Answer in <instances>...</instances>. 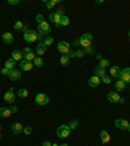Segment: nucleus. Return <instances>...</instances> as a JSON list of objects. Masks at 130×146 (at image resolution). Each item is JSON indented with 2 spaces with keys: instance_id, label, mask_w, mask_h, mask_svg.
I'll list each match as a JSON object with an SVG mask.
<instances>
[{
  "instance_id": "nucleus-1",
  "label": "nucleus",
  "mask_w": 130,
  "mask_h": 146,
  "mask_svg": "<svg viewBox=\"0 0 130 146\" xmlns=\"http://www.w3.org/2000/svg\"><path fill=\"white\" fill-rule=\"evenodd\" d=\"M56 134H57V137H60V138H67L70 134V128L68 127V125H60V127L57 128V131H56Z\"/></svg>"
},
{
  "instance_id": "nucleus-2",
  "label": "nucleus",
  "mask_w": 130,
  "mask_h": 146,
  "mask_svg": "<svg viewBox=\"0 0 130 146\" xmlns=\"http://www.w3.org/2000/svg\"><path fill=\"white\" fill-rule=\"evenodd\" d=\"M48 102H49V98L47 97V94H44V93L36 94V97H35L36 104H39V106H46V104H48Z\"/></svg>"
},
{
  "instance_id": "nucleus-3",
  "label": "nucleus",
  "mask_w": 130,
  "mask_h": 146,
  "mask_svg": "<svg viewBox=\"0 0 130 146\" xmlns=\"http://www.w3.org/2000/svg\"><path fill=\"white\" fill-rule=\"evenodd\" d=\"M91 42H92V35L88 34V33L82 34L81 38H79V43H81V46H83V47H88V46H91Z\"/></svg>"
},
{
  "instance_id": "nucleus-4",
  "label": "nucleus",
  "mask_w": 130,
  "mask_h": 146,
  "mask_svg": "<svg viewBox=\"0 0 130 146\" xmlns=\"http://www.w3.org/2000/svg\"><path fill=\"white\" fill-rule=\"evenodd\" d=\"M57 51L60 52L61 55H68L69 54V51H70V44L68 42H60L57 44Z\"/></svg>"
},
{
  "instance_id": "nucleus-5",
  "label": "nucleus",
  "mask_w": 130,
  "mask_h": 146,
  "mask_svg": "<svg viewBox=\"0 0 130 146\" xmlns=\"http://www.w3.org/2000/svg\"><path fill=\"white\" fill-rule=\"evenodd\" d=\"M22 55H24V60H27V61H34V59H35L34 51L31 48H29V47L24 48V51H22Z\"/></svg>"
},
{
  "instance_id": "nucleus-6",
  "label": "nucleus",
  "mask_w": 130,
  "mask_h": 146,
  "mask_svg": "<svg viewBox=\"0 0 130 146\" xmlns=\"http://www.w3.org/2000/svg\"><path fill=\"white\" fill-rule=\"evenodd\" d=\"M38 31L42 34H48L51 31V26H49V24L47 21H43L40 24H38Z\"/></svg>"
},
{
  "instance_id": "nucleus-7",
  "label": "nucleus",
  "mask_w": 130,
  "mask_h": 146,
  "mask_svg": "<svg viewBox=\"0 0 130 146\" xmlns=\"http://www.w3.org/2000/svg\"><path fill=\"white\" fill-rule=\"evenodd\" d=\"M24 38H25V40H26V42H35V40L38 39V35H36L35 31L29 30V31H25Z\"/></svg>"
},
{
  "instance_id": "nucleus-8",
  "label": "nucleus",
  "mask_w": 130,
  "mask_h": 146,
  "mask_svg": "<svg viewBox=\"0 0 130 146\" xmlns=\"http://www.w3.org/2000/svg\"><path fill=\"white\" fill-rule=\"evenodd\" d=\"M120 80L124 81L125 84H129L130 82V68H125V69L121 70V73H120Z\"/></svg>"
},
{
  "instance_id": "nucleus-9",
  "label": "nucleus",
  "mask_w": 130,
  "mask_h": 146,
  "mask_svg": "<svg viewBox=\"0 0 130 146\" xmlns=\"http://www.w3.org/2000/svg\"><path fill=\"white\" fill-rule=\"evenodd\" d=\"M107 98L111 103H120V99H121V97L117 94V91H109Z\"/></svg>"
},
{
  "instance_id": "nucleus-10",
  "label": "nucleus",
  "mask_w": 130,
  "mask_h": 146,
  "mask_svg": "<svg viewBox=\"0 0 130 146\" xmlns=\"http://www.w3.org/2000/svg\"><path fill=\"white\" fill-rule=\"evenodd\" d=\"M15 99H16V95H15V93H13V89H9L5 94H4V100H5L7 103L12 104L13 102H15Z\"/></svg>"
},
{
  "instance_id": "nucleus-11",
  "label": "nucleus",
  "mask_w": 130,
  "mask_h": 146,
  "mask_svg": "<svg viewBox=\"0 0 130 146\" xmlns=\"http://www.w3.org/2000/svg\"><path fill=\"white\" fill-rule=\"evenodd\" d=\"M33 65H34V63L27 61V60H24V59H22L21 63H20V68H21L22 70H26V72H29V70L33 69Z\"/></svg>"
},
{
  "instance_id": "nucleus-12",
  "label": "nucleus",
  "mask_w": 130,
  "mask_h": 146,
  "mask_svg": "<svg viewBox=\"0 0 130 146\" xmlns=\"http://www.w3.org/2000/svg\"><path fill=\"white\" fill-rule=\"evenodd\" d=\"M9 80L11 81H17V80L21 78V70L18 69H12L11 72H9Z\"/></svg>"
},
{
  "instance_id": "nucleus-13",
  "label": "nucleus",
  "mask_w": 130,
  "mask_h": 146,
  "mask_svg": "<svg viewBox=\"0 0 130 146\" xmlns=\"http://www.w3.org/2000/svg\"><path fill=\"white\" fill-rule=\"evenodd\" d=\"M115 124H116V127H117L118 129H122V131L127 129V127H129V123H127L126 120H124V119H116Z\"/></svg>"
},
{
  "instance_id": "nucleus-14",
  "label": "nucleus",
  "mask_w": 130,
  "mask_h": 146,
  "mask_svg": "<svg viewBox=\"0 0 130 146\" xmlns=\"http://www.w3.org/2000/svg\"><path fill=\"white\" fill-rule=\"evenodd\" d=\"M61 17H63V16L57 15V13H56V12H55V13H51V15H49V21H52L55 25H56V26H60Z\"/></svg>"
},
{
  "instance_id": "nucleus-15",
  "label": "nucleus",
  "mask_w": 130,
  "mask_h": 146,
  "mask_svg": "<svg viewBox=\"0 0 130 146\" xmlns=\"http://www.w3.org/2000/svg\"><path fill=\"white\" fill-rule=\"evenodd\" d=\"M100 82H102V78L98 76H92L90 77V80H88V85L91 86V88H96V86L100 85Z\"/></svg>"
},
{
  "instance_id": "nucleus-16",
  "label": "nucleus",
  "mask_w": 130,
  "mask_h": 146,
  "mask_svg": "<svg viewBox=\"0 0 130 146\" xmlns=\"http://www.w3.org/2000/svg\"><path fill=\"white\" fill-rule=\"evenodd\" d=\"M12 132L15 134H21L24 132V125L21 123H16V124L12 125Z\"/></svg>"
},
{
  "instance_id": "nucleus-17",
  "label": "nucleus",
  "mask_w": 130,
  "mask_h": 146,
  "mask_svg": "<svg viewBox=\"0 0 130 146\" xmlns=\"http://www.w3.org/2000/svg\"><path fill=\"white\" fill-rule=\"evenodd\" d=\"M109 73H111V77H120V73H121V69H120V67L118 65H115V67H111V69H109Z\"/></svg>"
},
{
  "instance_id": "nucleus-18",
  "label": "nucleus",
  "mask_w": 130,
  "mask_h": 146,
  "mask_svg": "<svg viewBox=\"0 0 130 146\" xmlns=\"http://www.w3.org/2000/svg\"><path fill=\"white\" fill-rule=\"evenodd\" d=\"M46 50H47V46H46L44 43H39V44L36 46V54L39 55L40 58L46 54Z\"/></svg>"
},
{
  "instance_id": "nucleus-19",
  "label": "nucleus",
  "mask_w": 130,
  "mask_h": 146,
  "mask_svg": "<svg viewBox=\"0 0 130 146\" xmlns=\"http://www.w3.org/2000/svg\"><path fill=\"white\" fill-rule=\"evenodd\" d=\"M12 59L15 61H21L22 59H24V55H22L21 51H18V50H15V51L12 52Z\"/></svg>"
},
{
  "instance_id": "nucleus-20",
  "label": "nucleus",
  "mask_w": 130,
  "mask_h": 146,
  "mask_svg": "<svg viewBox=\"0 0 130 146\" xmlns=\"http://www.w3.org/2000/svg\"><path fill=\"white\" fill-rule=\"evenodd\" d=\"M94 73H95V76H98V77H104L106 76V69L104 68H102V67H99V65H96L95 67V69H94Z\"/></svg>"
},
{
  "instance_id": "nucleus-21",
  "label": "nucleus",
  "mask_w": 130,
  "mask_h": 146,
  "mask_svg": "<svg viewBox=\"0 0 130 146\" xmlns=\"http://www.w3.org/2000/svg\"><path fill=\"white\" fill-rule=\"evenodd\" d=\"M100 138H102V142L103 143H108L109 141H111V136H109V133L106 131L100 132Z\"/></svg>"
},
{
  "instance_id": "nucleus-22",
  "label": "nucleus",
  "mask_w": 130,
  "mask_h": 146,
  "mask_svg": "<svg viewBox=\"0 0 130 146\" xmlns=\"http://www.w3.org/2000/svg\"><path fill=\"white\" fill-rule=\"evenodd\" d=\"M11 115H12V112L8 107H0V116L1 117H9Z\"/></svg>"
},
{
  "instance_id": "nucleus-23",
  "label": "nucleus",
  "mask_w": 130,
  "mask_h": 146,
  "mask_svg": "<svg viewBox=\"0 0 130 146\" xmlns=\"http://www.w3.org/2000/svg\"><path fill=\"white\" fill-rule=\"evenodd\" d=\"M3 42H5L7 44L13 42V35L11 33H4L3 34Z\"/></svg>"
},
{
  "instance_id": "nucleus-24",
  "label": "nucleus",
  "mask_w": 130,
  "mask_h": 146,
  "mask_svg": "<svg viewBox=\"0 0 130 146\" xmlns=\"http://www.w3.org/2000/svg\"><path fill=\"white\" fill-rule=\"evenodd\" d=\"M125 85H126V84H125L124 81L117 80V81H116V84H115V88H116V90H117V91H121V90H124V89H125Z\"/></svg>"
},
{
  "instance_id": "nucleus-25",
  "label": "nucleus",
  "mask_w": 130,
  "mask_h": 146,
  "mask_svg": "<svg viewBox=\"0 0 130 146\" xmlns=\"http://www.w3.org/2000/svg\"><path fill=\"white\" fill-rule=\"evenodd\" d=\"M5 68H8L9 70H12V69H15V67H16V61L13 60V59H8V60L5 61V65H4Z\"/></svg>"
},
{
  "instance_id": "nucleus-26",
  "label": "nucleus",
  "mask_w": 130,
  "mask_h": 146,
  "mask_svg": "<svg viewBox=\"0 0 130 146\" xmlns=\"http://www.w3.org/2000/svg\"><path fill=\"white\" fill-rule=\"evenodd\" d=\"M43 64H44V61H43V59L40 58V56H35V59H34V65L38 68H42Z\"/></svg>"
},
{
  "instance_id": "nucleus-27",
  "label": "nucleus",
  "mask_w": 130,
  "mask_h": 146,
  "mask_svg": "<svg viewBox=\"0 0 130 146\" xmlns=\"http://www.w3.org/2000/svg\"><path fill=\"white\" fill-rule=\"evenodd\" d=\"M17 95L20 98H27L29 97V91H27V89H20L17 93Z\"/></svg>"
},
{
  "instance_id": "nucleus-28",
  "label": "nucleus",
  "mask_w": 130,
  "mask_h": 146,
  "mask_svg": "<svg viewBox=\"0 0 130 146\" xmlns=\"http://www.w3.org/2000/svg\"><path fill=\"white\" fill-rule=\"evenodd\" d=\"M60 63H61V65L67 67L68 64H69V56H68V55H63L60 58Z\"/></svg>"
},
{
  "instance_id": "nucleus-29",
  "label": "nucleus",
  "mask_w": 130,
  "mask_h": 146,
  "mask_svg": "<svg viewBox=\"0 0 130 146\" xmlns=\"http://www.w3.org/2000/svg\"><path fill=\"white\" fill-rule=\"evenodd\" d=\"M69 17H68V16H65L64 15L63 17H61V22H60V26H68V25H69Z\"/></svg>"
},
{
  "instance_id": "nucleus-30",
  "label": "nucleus",
  "mask_w": 130,
  "mask_h": 146,
  "mask_svg": "<svg viewBox=\"0 0 130 146\" xmlns=\"http://www.w3.org/2000/svg\"><path fill=\"white\" fill-rule=\"evenodd\" d=\"M109 65H111V63H109V60H107V59H102L99 63V67L104 68V69H106L107 67H109Z\"/></svg>"
},
{
  "instance_id": "nucleus-31",
  "label": "nucleus",
  "mask_w": 130,
  "mask_h": 146,
  "mask_svg": "<svg viewBox=\"0 0 130 146\" xmlns=\"http://www.w3.org/2000/svg\"><path fill=\"white\" fill-rule=\"evenodd\" d=\"M56 3H57V0H51V1H47V0H44V4H46V7H47L48 9L53 8V7L56 5Z\"/></svg>"
},
{
  "instance_id": "nucleus-32",
  "label": "nucleus",
  "mask_w": 130,
  "mask_h": 146,
  "mask_svg": "<svg viewBox=\"0 0 130 146\" xmlns=\"http://www.w3.org/2000/svg\"><path fill=\"white\" fill-rule=\"evenodd\" d=\"M83 52H85V54H87V55H92V54H95V48L92 47V46H88V47H85Z\"/></svg>"
},
{
  "instance_id": "nucleus-33",
  "label": "nucleus",
  "mask_w": 130,
  "mask_h": 146,
  "mask_svg": "<svg viewBox=\"0 0 130 146\" xmlns=\"http://www.w3.org/2000/svg\"><path fill=\"white\" fill-rule=\"evenodd\" d=\"M68 127L70 128V131H73V129H76V128L78 127V121H77V120H72V121H70V124L68 125Z\"/></svg>"
},
{
  "instance_id": "nucleus-34",
  "label": "nucleus",
  "mask_w": 130,
  "mask_h": 146,
  "mask_svg": "<svg viewBox=\"0 0 130 146\" xmlns=\"http://www.w3.org/2000/svg\"><path fill=\"white\" fill-rule=\"evenodd\" d=\"M102 81H103L104 84H107V85H109V84L112 82V78H111V77H108V76L106 74L104 77H102Z\"/></svg>"
},
{
  "instance_id": "nucleus-35",
  "label": "nucleus",
  "mask_w": 130,
  "mask_h": 146,
  "mask_svg": "<svg viewBox=\"0 0 130 146\" xmlns=\"http://www.w3.org/2000/svg\"><path fill=\"white\" fill-rule=\"evenodd\" d=\"M43 43H44L46 46H51L52 43H53V38H51V36H48V38H46V39H44V42H43Z\"/></svg>"
},
{
  "instance_id": "nucleus-36",
  "label": "nucleus",
  "mask_w": 130,
  "mask_h": 146,
  "mask_svg": "<svg viewBox=\"0 0 130 146\" xmlns=\"http://www.w3.org/2000/svg\"><path fill=\"white\" fill-rule=\"evenodd\" d=\"M22 27H24V25H22L21 21H17L15 24V29H16V30H22Z\"/></svg>"
},
{
  "instance_id": "nucleus-37",
  "label": "nucleus",
  "mask_w": 130,
  "mask_h": 146,
  "mask_svg": "<svg viewBox=\"0 0 130 146\" xmlns=\"http://www.w3.org/2000/svg\"><path fill=\"white\" fill-rule=\"evenodd\" d=\"M83 55H85L83 50H77L76 51V58H83Z\"/></svg>"
},
{
  "instance_id": "nucleus-38",
  "label": "nucleus",
  "mask_w": 130,
  "mask_h": 146,
  "mask_svg": "<svg viewBox=\"0 0 130 146\" xmlns=\"http://www.w3.org/2000/svg\"><path fill=\"white\" fill-rule=\"evenodd\" d=\"M9 72H11V70H9L8 68H5V67H4L3 69H0V73H3L4 76H9Z\"/></svg>"
},
{
  "instance_id": "nucleus-39",
  "label": "nucleus",
  "mask_w": 130,
  "mask_h": 146,
  "mask_svg": "<svg viewBox=\"0 0 130 146\" xmlns=\"http://www.w3.org/2000/svg\"><path fill=\"white\" fill-rule=\"evenodd\" d=\"M31 132H33V128H31V127H25L24 128V133L25 134H30Z\"/></svg>"
},
{
  "instance_id": "nucleus-40",
  "label": "nucleus",
  "mask_w": 130,
  "mask_h": 146,
  "mask_svg": "<svg viewBox=\"0 0 130 146\" xmlns=\"http://www.w3.org/2000/svg\"><path fill=\"white\" fill-rule=\"evenodd\" d=\"M8 4H11V5H17V4H20V0H8Z\"/></svg>"
},
{
  "instance_id": "nucleus-41",
  "label": "nucleus",
  "mask_w": 130,
  "mask_h": 146,
  "mask_svg": "<svg viewBox=\"0 0 130 146\" xmlns=\"http://www.w3.org/2000/svg\"><path fill=\"white\" fill-rule=\"evenodd\" d=\"M36 21H38V24H40V22L44 21V18H43L42 15H36Z\"/></svg>"
},
{
  "instance_id": "nucleus-42",
  "label": "nucleus",
  "mask_w": 130,
  "mask_h": 146,
  "mask_svg": "<svg viewBox=\"0 0 130 146\" xmlns=\"http://www.w3.org/2000/svg\"><path fill=\"white\" fill-rule=\"evenodd\" d=\"M9 110H11V112H12V113H16V112H17V107H16V106H12V107H9Z\"/></svg>"
},
{
  "instance_id": "nucleus-43",
  "label": "nucleus",
  "mask_w": 130,
  "mask_h": 146,
  "mask_svg": "<svg viewBox=\"0 0 130 146\" xmlns=\"http://www.w3.org/2000/svg\"><path fill=\"white\" fill-rule=\"evenodd\" d=\"M72 44L74 46V47H76V46H79V44H81V43H79V39H77V38H76V39L72 42Z\"/></svg>"
},
{
  "instance_id": "nucleus-44",
  "label": "nucleus",
  "mask_w": 130,
  "mask_h": 146,
  "mask_svg": "<svg viewBox=\"0 0 130 146\" xmlns=\"http://www.w3.org/2000/svg\"><path fill=\"white\" fill-rule=\"evenodd\" d=\"M68 56H69V59H70V58H76V51H69Z\"/></svg>"
},
{
  "instance_id": "nucleus-45",
  "label": "nucleus",
  "mask_w": 130,
  "mask_h": 146,
  "mask_svg": "<svg viewBox=\"0 0 130 146\" xmlns=\"http://www.w3.org/2000/svg\"><path fill=\"white\" fill-rule=\"evenodd\" d=\"M56 13H57V15H60V16H64V9L63 8H59L57 11H56Z\"/></svg>"
},
{
  "instance_id": "nucleus-46",
  "label": "nucleus",
  "mask_w": 130,
  "mask_h": 146,
  "mask_svg": "<svg viewBox=\"0 0 130 146\" xmlns=\"http://www.w3.org/2000/svg\"><path fill=\"white\" fill-rule=\"evenodd\" d=\"M43 146H52V143L49 142V141H44V142H43Z\"/></svg>"
},
{
  "instance_id": "nucleus-47",
  "label": "nucleus",
  "mask_w": 130,
  "mask_h": 146,
  "mask_svg": "<svg viewBox=\"0 0 130 146\" xmlns=\"http://www.w3.org/2000/svg\"><path fill=\"white\" fill-rule=\"evenodd\" d=\"M36 35H38V39H39V40H42V39H43V34H42V33H38Z\"/></svg>"
},
{
  "instance_id": "nucleus-48",
  "label": "nucleus",
  "mask_w": 130,
  "mask_h": 146,
  "mask_svg": "<svg viewBox=\"0 0 130 146\" xmlns=\"http://www.w3.org/2000/svg\"><path fill=\"white\" fill-rule=\"evenodd\" d=\"M96 58L99 59V60H102V59H103V58H102V55H100V54H96Z\"/></svg>"
},
{
  "instance_id": "nucleus-49",
  "label": "nucleus",
  "mask_w": 130,
  "mask_h": 146,
  "mask_svg": "<svg viewBox=\"0 0 130 146\" xmlns=\"http://www.w3.org/2000/svg\"><path fill=\"white\" fill-rule=\"evenodd\" d=\"M59 146H69V145H67V143H63V145H59Z\"/></svg>"
},
{
  "instance_id": "nucleus-50",
  "label": "nucleus",
  "mask_w": 130,
  "mask_h": 146,
  "mask_svg": "<svg viewBox=\"0 0 130 146\" xmlns=\"http://www.w3.org/2000/svg\"><path fill=\"white\" fill-rule=\"evenodd\" d=\"M52 146H59V145H57V143H52Z\"/></svg>"
},
{
  "instance_id": "nucleus-51",
  "label": "nucleus",
  "mask_w": 130,
  "mask_h": 146,
  "mask_svg": "<svg viewBox=\"0 0 130 146\" xmlns=\"http://www.w3.org/2000/svg\"><path fill=\"white\" fill-rule=\"evenodd\" d=\"M127 131H129V132H130V124H129V127H127Z\"/></svg>"
},
{
  "instance_id": "nucleus-52",
  "label": "nucleus",
  "mask_w": 130,
  "mask_h": 146,
  "mask_svg": "<svg viewBox=\"0 0 130 146\" xmlns=\"http://www.w3.org/2000/svg\"><path fill=\"white\" fill-rule=\"evenodd\" d=\"M0 133H1V125H0Z\"/></svg>"
},
{
  "instance_id": "nucleus-53",
  "label": "nucleus",
  "mask_w": 130,
  "mask_h": 146,
  "mask_svg": "<svg viewBox=\"0 0 130 146\" xmlns=\"http://www.w3.org/2000/svg\"><path fill=\"white\" fill-rule=\"evenodd\" d=\"M129 38H130V30H129Z\"/></svg>"
},
{
  "instance_id": "nucleus-54",
  "label": "nucleus",
  "mask_w": 130,
  "mask_h": 146,
  "mask_svg": "<svg viewBox=\"0 0 130 146\" xmlns=\"http://www.w3.org/2000/svg\"><path fill=\"white\" fill-rule=\"evenodd\" d=\"M0 138H1V133H0Z\"/></svg>"
}]
</instances>
